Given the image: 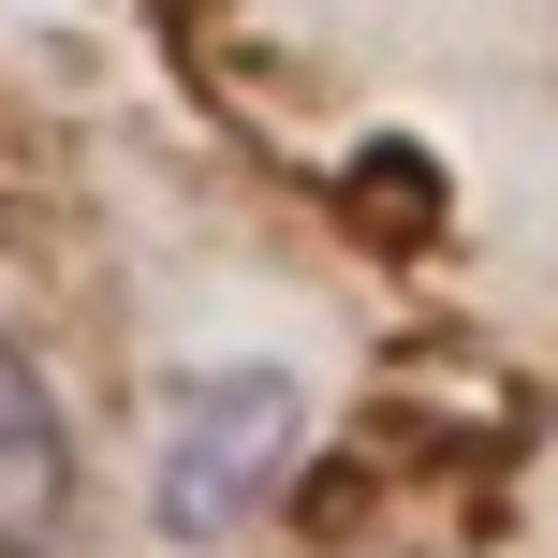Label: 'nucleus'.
I'll use <instances>...</instances> for the list:
<instances>
[{
    "label": "nucleus",
    "mask_w": 558,
    "mask_h": 558,
    "mask_svg": "<svg viewBox=\"0 0 558 558\" xmlns=\"http://www.w3.org/2000/svg\"><path fill=\"white\" fill-rule=\"evenodd\" d=\"M74 514V426H59L45 367L0 338V558H45Z\"/></svg>",
    "instance_id": "nucleus-2"
},
{
    "label": "nucleus",
    "mask_w": 558,
    "mask_h": 558,
    "mask_svg": "<svg viewBox=\"0 0 558 558\" xmlns=\"http://www.w3.org/2000/svg\"><path fill=\"white\" fill-rule=\"evenodd\" d=\"M279 471H294V383L221 367V383H192L177 426H162V530H177V544L251 530V500H265Z\"/></svg>",
    "instance_id": "nucleus-1"
}]
</instances>
